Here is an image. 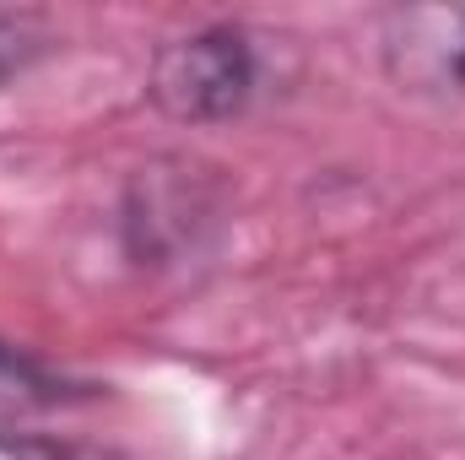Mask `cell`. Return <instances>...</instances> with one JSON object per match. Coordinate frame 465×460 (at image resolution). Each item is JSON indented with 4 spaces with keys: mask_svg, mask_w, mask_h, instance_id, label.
<instances>
[{
    "mask_svg": "<svg viewBox=\"0 0 465 460\" xmlns=\"http://www.w3.org/2000/svg\"><path fill=\"white\" fill-rule=\"evenodd\" d=\"M260 65L243 27H201L184 38H168L152 55L146 98L173 125H223L243 115L254 98Z\"/></svg>",
    "mask_w": 465,
    "mask_h": 460,
    "instance_id": "6da1fadb",
    "label": "cell"
},
{
    "mask_svg": "<svg viewBox=\"0 0 465 460\" xmlns=\"http://www.w3.org/2000/svg\"><path fill=\"white\" fill-rule=\"evenodd\" d=\"M379 60L401 93H465V0L390 5L379 22Z\"/></svg>",
    "mask_w": 465,
    "mask_h": 460,
    "instance_id": "7a4b0ae2",
    "label": "cell"
},
{
    "mask_svg": "<svg viewBox=\"0 0 465 460\" xmlns=\"http://www.w3.org/2000/svg\"><path fill=\"white\" fill-rule=\"evenodd\" d=\"M65 401V385L38 368L27 352H16L11 342H0V428H16L33 412H49Z\"/></svg>",
    "mask_w": 465,
    "mask_h": 460,
    "instance_id": "3957f363",
    "label": "cell"
},
{
    "mask_svg": "<svg viewBox=\"0 0 465 460\" xmlns=\"http://www.w3.org/2000/svg\"><path fill=\"white\" fill-rule=\"evenodd\" d=\"M0 460H98L76 445H60V439H44V434H16V428H0Z\"/></svg>",
    "mask_w": 465,
    "mask_h": 460,
    "instance_id": "277c9868",
    "label": "cell"
},
{
    "mask_svg": "<svg viewBox=\"0 0 465 460\" xmlns=\"http://www.w3.org/2000/svg\"><path fill=\"white\" fill-rule=\"evenodd\" d=\"M11 49H16V44H11V22L0 16V76L11 71Z\"/></svg>",
    "mask_w": 465,
    "mask_h": 460,
    "instance_id": "5b68a950",
    "label": "cell"
}]
</instances>
